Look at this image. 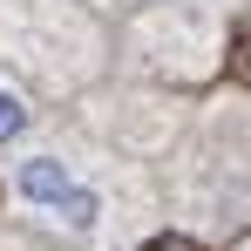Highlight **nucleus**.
Instances as JSON below:
<instances>
[{"instance_id": "f257e3e1", "label": "nucleus", "mask_w": 251, "mask_h": 251, "mask_svg": "<svg viewBox=\"0 0 251 251\" xmlns=\"http://www.w3.org/2000/svg\"><path fill=\"white\" fill-rule=\"evenodd\" d=\"M75 183H82L75 156H61V150H48V143L14 150V156H7V197H14V210H27V217H41V224L68 204V190H75Z\"/></svg>"}, {"instance_id": "f03ea898", "label": "nucleus", "mask_w": 251, "mask_h": 251, "mask_svg": "<svg viewBox=\"0 0 251 251\" xmlns=\"http://www.w3.org/2000/svg\"><path fill=\"white\" fill-rule=\"evenodd\" d=\"M27 136H34V102L7 82V75H0V156H14Z\"/></svg>"}]
</instances>
